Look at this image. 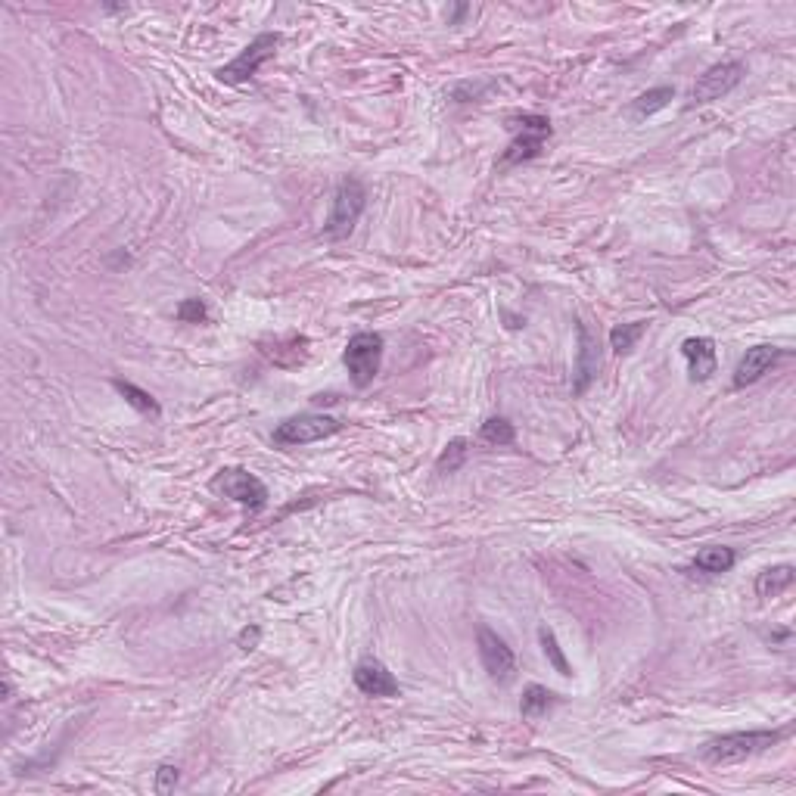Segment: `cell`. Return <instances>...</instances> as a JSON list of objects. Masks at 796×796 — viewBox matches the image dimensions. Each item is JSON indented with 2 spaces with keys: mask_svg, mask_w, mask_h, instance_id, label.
I'll list each match as a JSON object with an SVG mask.
<instances>
[{
  "mask_svg": "<svg viewBox=\"0 0 796 796\" xmlns=\"http://www.w3.org/2000/svg\"><path fill=\"white\" fill-rule=\"evenodd\" d=\"M787 737V728L781 731H731V734H722V737H713L700 756L709 762V765H731V762H741L747 756H756L762 750L775 747L778 741Z\"/></svg>",
  "mask_w": 796,
  "mask_h": 796,
  "instance_id": "obj_1",
  "label": "cell"
},
{
  "mask_svg": "<svg viewBox=\"0 0 796 796\" xmlns=\"http://www.w3.org/2000/svg\"><path fill=\"white\" fill-rule=\"evenodd\" d=\"M367 206V190L358 178H346V181H339L336 193H333V209H330V218L324 224V234L330 240H346L352 231H355V224L361 218Z\"/></svg>",
  "mask_w": 796,
  "mask_h": 796,
  "instance_id": "obj_2",
  "label": "cell"
},
{
  "mask_svg": "<svg viewBox=\"0 0 796 796\" xmlns=\"http://www.w3.org/2000/svg\"><path fill=\"white\" fill-rule=\"evenodd\" d=\"M510 128H514V140H510V147L504 150V156L498 162L501 168L535 159L538 153H542L545 140L551 137V122L545 116H535V112L514 116V119H510Z\"/></svg>",
  "mask_w": 796,
  "mask_h": 796,
  "instance_id": "obj_3",
  "label": "cell"
},
{
  "mask_svg": "<svg viewBox=\"0 0 796 796\" xmlns=\"http://www.w3.org/2000/svg\"><path fill=\"white\" fill-rule=\"evenodd\" d=\"M209 489L218 492V495H224V498L237 501L240 507L252 510V514L268 504L265 482L259 476H252L249 470H243V467H224V470H218L212 476V482H209Z\"/></svg>",
  "mask_w": 796,
  "mask_h": 796,
  "instance_id": "obj_4",
  "label": "cell"
},
{
  "mask_svg": "<svg viewBox=\"0 0 796 796\" xmlns=\"http://www.w3.org/2000/svg\"><path fill=\"white\" fill-rule=\"evenodd\" d=\"M339 430H343V423L330 414H296V417H287L283 423H277L271 439H274V445L293 448V445H311V442L330 439Z\"/></svg>",
  "mask_w": 796,
  "mask_h": 796,
  "instance_id": "obj_5",
  "label": "cell"
},
{
  "mask_svg": "<svg viewBox=\"0 0 796 796\" xmlns=\"http://www.w3.org/2000/svg\"><path fill=\"white\" fill-rule=\"evenodd\" d=\"M343 361L349 367V377L358 389H367L380 374L383 364V336L380 333H355L343 352Z\"/></svg>",
  "mask_w": 796,
  "mask_h": 796,
  "instance_id": "obj_6",
  "label": "cell"
},
{
  "mask_svg": "<svg viewBox=\"0 0 796 796\" xmlns=\"http://www.w3.org/2000/svg\"><path fill=\"white\" fill-rule=\"evenodd\" d=\"M747 75V66L741 60H731V63H719V66H709L688 94V109L694 106H703V103H713L725 94H731L737 84L744 81Z\"/></svg>",
  "mask_w": 796,
  "mask_h": 796,
  "instance_id": "obj_7",
  "label": "cell"
},
{
  "mask_svg": "<svg viewBox=\"0 0 796 796\" xmlns=\"http://www.w3.org/2000/svg\"><path fill=\"white\" fill-rule=\"evenodd\" d=\"M277 44H280V35L262 32L249 47H243V53L237 56L234 63H227V66H221L215 72L218 81H224V84H246V81H252L255 75H259L262 63H268L271 56H274Z\"/></svg>",
  "mask_w": 796,
  "mask_h": 796,
  "instance_id": "obj_8",
  "label": "cell"
},
{
  "mask_svg": "<svg viewBox=\"0 0 796 796\" xmlns=\"http://www.w3.org/2000/svg\"><path fill=\"white\" fill-rule=\"evenodd\" d=\"M476 647H479V660H482V669L489 672L492 681H510L514 678V669H517V657L514 650L507 647V641L501 635H495L489 625H479L476 629Z\"/></svg>",
  "mask_w": 796,
  "mask_h": 796,
  "instance_id": "obj_9",
  "label": "cell"
},
{
  "mask_svg": "<svg viewBox=\"0 0 796 796\" xmlns=\"http://www.w3.org/2000/svg\"><path fill=\"white\" fill-rule=\"evenodd\" d=\"M576 339H579V352H576V383L573 392L585 395L588 386L594 383L597 371H601V346H597V336L591 333V327L585 321L576 324Z\"/></svg>",
  "mask_w": 796,
  "mask_h": 796,
  "instance_id": "obj_10",
  "label": "cell"
},
{
  "mask_svg": "<svg viewBox=\"0 0 796 796\" xmlns=\"http://www.w3.org/2000/svg\"><path fill=\"white\" fill-rule=\"evenodd\" d=\"M352 678H355V688L367 697H395L398 691H402L395 675L380 660H361L355 666Z\"/></svg>",
  "mask_w": 796,
  "mask_h": 796,
  "instance_id": "obj_11",
  "label": "cell"
},
{
  "mask_svg": "<svg viewBox=\"0 0 796 796\" xmlns=\"http://www.w3.org/2000/svg\"><path fill=\"white\" fill-rule=\"evenodd\" d=\"M781 358V349L775 346H753L747 349V355L737 361V371H734V389H744V386H753L759 383L765 374L772 371V364Z\"/></svg>",
  "mask_w": 796,
  "mask_h": 796,
  "instance_id": "obj_12",
  "label": "cell"
},
{
  "mask_svg": "<svg viewBox=\"0 0 796 796\" xmlns=\"http://www.w3.org/2000/svg\"><path fill=\"white\" fill-rule=\"evenodd\" d=\"M681 355L688 358V371L694 383H706L716 374V343L709 336H691L681 343Z\"/></svg>",
  "mask_w": 796,
  "mask_h": 796,
  "instance_id": "obj_13",
  "label": "cell"
},
{
  "mask_svg": "<svg viewBox=\"0 0 796 796\" xmlns=\"http://www.w3.org/2000/svg\"><path fill=\"white\" fill-rule=\"evenodd\" d=\"M796 579V570L790 563H781V566H769V570H762L756 576V594L762 597V601H769V597H778L784 594Z\"/></svg>",
  "mask_w": 796,
  "mask_h": 796,
  "instance_id": "obj_14",
  "label": "cell"
},
{
  "mask_svg": "<svg viewBox=\"0 0 796 796\" xmlns=\"http://www.w3.org/2000/svg\"><path fill=\"white\" fill-rule=\"evenodd\" d=\"M560 703V697L554 694V691H548V688H542V685H529L526 691H523V700H520V713H523V719L526 722H538L542 719L545 713L551 706H557Z\"/></svg>",
  "mask_w": 796,
  "mask_h": 796,
  "instance_id": "obj_15",
  "label": "cell"
},
{
  "mask_svg": "<svg viewBox=\"0 0 796 796\" xmlns=\"http://www.w3.org/2000/svg\"><path fill=\"white\" fill-rule=\"evenodd\" d=\"M734 560H737V554H734L731 548H719V545H713V548H703V551L694 557V566H697L700 573H706V576H719V573H728V570H731Z\"/></svg>",
  "mask_w": 796,
  "mask_h": 796,
  "instance_id": "obj_16",
  "label": "cell"
},
{
  "mask_svg": "<svg viewBox=\"0 0 796 796\" xmlns=\"http://www.w3.org/2000/svg\"><path fill=\"white\" fill-rule=\"evenodd\" d=\"M112 386H116V392L125 398V402H128L131 408H137L140 414H153V417H159V414H162V408H159L156 398H153L150 392H144L140 386H134V383H125V380H112Z\"/></svg>",
  "mask_w": 796,
  "mask_h": 796,
  "instance_id": "obj_17",
  "label": "cell"
},
{
  "mask_svg": "<svg viewBox=\"0 0 796 796\" xmlns=\"http://www.w3.org/2000/svg\"><path fill=\"white\" fill-rule=\"evenodd\" d=\"M644 321H632V324H616L610 330V346L616 355H629L635 346H638V339L644 336Z\"/></svg>",
  "mask_w": 796,
  "mask_h": 796,
  "instance_id": "obj_18",
  "label": "cell"
},
{
  "mask_svg": "<svg viewBox=\"0 0 796 796\" xmlns=\"http://www.w3.org/2000/svg\"><path fill=\"white\" fill-rule=\"evenodd\" d=\"M675 97V91L672 88H653V91H647V94H641L635 103H632V112L638 119H650L653 112H660V109H666L669 106V100Z\"/></svg>",
  "mask_w": 796,
  "mask_h": 796,
  "instance_id": "obj_19",
  "label": "cell"
},
{
  "mask_svg": "<svg viewBox=\"0 0 796 796\" xmlns=\"http://www.w3.org/2000/svg\"><path fill=\"white\" fill-rule=\"evenodd\" d=\"M479 439L486 445H510L517 439V430H514V423L504 420V417H489L486 423H482Z\"/></svg>",
  "mask_w": 796,
  "mask_h": 796,
  "instance_id": "obj_20",
  "label": "cell"
},
{
  "mask_svg": "<svg viewBox=\"0 0 796 796\" xmlns=\"http://www.w3.org/2000/svg\"><path fill=\"white\" fill-rule=\"evenodd\" d=\"M538 641H542V650H545V657H548V663L563 675V678H570L573 675V669H570V663H566V657H563V650H560V644H557V635L548 629V625H542V629H538Z\"/></svg>",
  "mask_w": 796,
  "mask_h": 796,
  "instance_id": "obj_21",
  "label": "cell"
},
{
  "mask_svg": "<svg viewBox=\"0 0 796 796\" xmlns=\"http://www.w3.org/2000/svg\"><path fill=\"white\" fill-rule=\"evenodd\" d=\"M467 439H454L445 445V451L439 454V461H436V470L439 473H454V470H461L464 461H467Z\"/></svg>",
  "mask_w": 796,
  "mask_h": 796,
  "instance_id": "obj_22",
  "label": "cell"
},
{
  "mask_svg": "<svg viewBox=\"0 0 796 796\" xmlns=\"http://www.w3.org/2000/svg\"><path fill=\"white\" fill-rule=\"evenodd\" d=\"M178 321L184 324H199V321H206V305L199 302V299H184L178 305Z\"/></svg>",
  "mask_w": 796,
  "mask_h": 796,
  "instance_id": "obj_23",
  "label": "cell"
},
{
  "mask_svg": "<svg viewBox=\"0 0 796 796\" xmlns=\"http://www.w3.org/2000/svg\"><path fill=\"white\" fill-rule=\"evenodd\" d=\"M175 784H178V769H175V765H159V772H156V793L175 790Z\"/></svg>",
  "mask_w": 796,
  "mask_h": 796,
  "instance_id": "obj_24",
  "label": "cell"
},
{
  "mask_svg": "<svg viewBox=\"0 0 796 796\" xmlns=\"http://www.w3.org/2000/svg\"><path fill=\"white\" fill-rule=\"evenodd\" d=\"M259 641H262V629H259V625H246V629L237 635V647H240L243 653L255 650V647H259Z\"/></svg>",
  "mask_w": 796,
  "mask_h": 796,
  "instance_id": "obj_25",
  "label": "cell"
}]
</instances>
